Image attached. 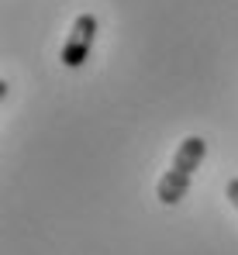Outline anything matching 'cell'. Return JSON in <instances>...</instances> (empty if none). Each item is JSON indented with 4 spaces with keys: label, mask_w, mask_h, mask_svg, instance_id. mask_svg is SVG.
Masks as SVG:
<instances>
[{
    "label": "cell",
    "mask_w": 238,
    "mask_h": 255,
    "mask_svg": "<svg viewBox=\"0 0 238 255\" xmlns=\"http://www.w3.org/2000/svg\"><path fill=\"white\" fill-rule=\"evenodd\" d=\"M204 155H207V141H204L200 134H190V138L180 141V148H176V155H173V166L166 169V176L159 179V186H156V197L166 207H173V204H180V200L187 197L190 179H194V172L200 169Z\"/></svg>",
    "instance_id": "cell-1"
},
{
    "label": "cell",
    "mask_w": 238,
    "mask_h": 255,
    "mask_svg": "<svg viewBox=\"0 0 238 255\" xmlns=\"http://www.w3.org/2000/svg\"><path fill=\"white\" fill-rule=\"evenodd\" d=\"M225 193H228V200H232V207L238 211V176L232 179V183H228V190H225Z\"/></svg>",
    "instance_id": "cell-3"
},
{
    "label": "cell",
    "mask_w": 238,
    "mask_h": 255,
    "mask_svg": "<svg viewBox=\"0 0 238 255\" xmlns=\"http://www.w3.org/2000/svg\"><path fill=\"white\" fill-rule=\"evenodd\" d=\"M93 38H97V17L93 14H79L73 21V31H69L66 45H62V66L79 69L90 59V52H93Z\"/></svg>",
    "instance_id": "cell-2"
}]
</instances>
